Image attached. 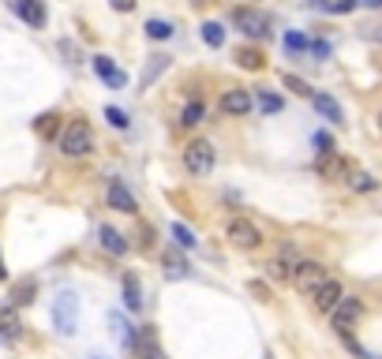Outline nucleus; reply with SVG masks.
Masks as SVG:
<instances>
[{"mask_svg":"<svg viewBox=\"0 0 382 359\" xmlns=\"http://www.w3.org/2000/svg\"><path fill=\"white\" fill-rule=\"evenodd\" d=\"M75 325H79V300H75L71 288H60L53 296V330L60 337H71Z\"/></svg>","mask_w":382,"mask_h":359,"instance_id":"1","label":"nucleus"},{"mask_svg":"<svg viewBox=\"0 0 382 359\" xmlns=\"http://www.w3.org/2000/svg\"><path fill=\"white\" fill-rule=\"evenodd\" d=\"M60 150L68 157H86L94 150V132H90V124L86 120H71L68 127H64V135H60Z\"/></svg>","mask_w":382,"mask_h":359,"instance_id":"2","label":"nucleus"},{"mask_svg":"<svg viewBox=\"0 0 382 359\" xmlns=\"http://www.w3.org/2000/svg\"><path fill=\"white\" fill-rule=\"evenodd\" d=\"M184 165H188L191 176H210V169H214V146L206 143V139H195V143H188V150H184Z\"/></svg>","mask_w":382,"mask_h":359,"instance_id":"3","label":"nucleus"},{"mask_svg":"<svg viewBox=\"0 0 382 359\" xmlns=\"http://www.w3.org/2000/svg\"><path fill=\"white\" fill-rule=\"evenodd\" d=\"M233 27L244 30L247 38H270V19L255 8H236L233 12Z\"/></svg>","mask_w":382,"mask_h":359,"instance_id":"4","label":"nucleus"},{"mask_svg":"<svg viewBox=\"0 0 382 359\" xmlns=\"http://www.w3.org/2000/svg\"><path fill=\"white\" fill-rule=\"evenodd\" d=\"M330 314H334V330L345 337V333L360 322V314H364V303H360L356 296H341V300L334 303V311H330Z\"/></svg>","mask_w":382,"mask_h":359,"instance_id":"5","label":"nucleus"},{"mask_svg":"<svg viewBox=\"0 0 382 359\" xmlns=\"http://www.w3.org/2000/svg\"><path fill=\"white\" fill-rule=\"evenodd\" d=\"M289 281H292V288H296V292H303V296H311V292H315V288H319L322 281H326V269H322L319 262H300V266L289 274Z\"/></svg>","mask_w":382,"mask_h":359,"instance_id":"6","label":"nucleus"},{"mask_svg":"<svg viewBox=\"0 0 382 359\" xmlns=\"http://www.w3.org/2000/svg\"><path fill=\"white\" fill-rule=\"evenodd\" d=\"M225 232H228V239H233L236 247H244V251H251V247H259V244H263V232H259V228L251 225L247 217H233Z\"/></svg>","mask_w":382,"mask_h":359,"instance_id":"7","label":"nucleus"},{"mask_svg":"<svg viewBox=\"0 0 382 359\" xmlns=\"http://www.w3.org/2000/svg\"><path fill=\"white\" fill-rule=\"evenodd\" d=\"M132 348H135L139 359H165V352H161V344H158V333L150 330V325H143L139 333H132Z\"/></svg>","mask_w":382,"mask_h":359,"instance_id":"8","label":"nucleus"},{"mask_svg":"<svg viewBox=\"0 0 382 359\" xmlns=\"http://www.w3.org/2000/svg\"><path fill=\"white\" fill-rule=\"evenodd\" d=\"M105 199H109V206L113 210H120V213H135L139 210V202H135V195L124 188L120 180H109V188H105Z\"/></svg>","mask_w":382,"mask_h":359,"instance_id":"9","label":"nucleus"},{"mask_svg":"<svg viewBox=\"0 0 382 359\" xmlns=\"http://www.w3.org/2000/svg\"><path fill=\"white\" fill-rule=\"evenodd\" d=\"M12 8H15V15L23 19L27 27H34V30H41L46 27V4H41V0H12Z\"/></svg>","mask_w":382,"mask_h":359,"instance_id":"10","label":"nucleus"},{"mask_svg":"<svg viewBox=\"0 0 382 359\" xmlns=\"http://www.w3.org/2000/svg\"><path fill=\"white\" fill-rule=\"evenodd\" d=\"M94 71H97V79H102L109 90H124V86H128V75L120 71L109 57H94Z\"/></svg>","mask_w":382,"mask_h":359,"instance_id":"11","label":"nucleus"},{"mask_svg":"<svg viewBox=\"0 0 382 359\" xmlns=\"http://www.w3.org/2000/svg\"><path fill=\"white\" fill-rule=\"evenodd\" d=\"M311 296H315V307H319V311H326V314H330V311H334V303H337V300H341V296H345V292H341V281H334V277H326V281H322V285H319V288H315V292H311Z\"/></svg>","mask_w":382,"mask_h":359,"instance_id":"12","label":"nucleus"},{"mask_svg":"<svg viewBox=\"0 0 382 359\" xmlns=\"http://www.w3.org/2000/svg\"><path fill=\"white\" fill-rule=\"evenodd\" d=\"M221 113H228V116H247L251 113V94L247 90H225L221 94Z\"/></svg>","mask_w":382,"mask_h":359,"instance_id":"13","label":"nucleus"},{"mask_svg":"<svg viewBox=\"0 0 382 359\" xmlns=\"http://www.w3.org/2000/svg\"><path fill=\"white\" fill-rule=\"evenodd\" d=\"M311 101H315V108H319V116H326V120H330V124H345V113H341V105H337L330 94H315V90H311Z\"/></svg>","mask_w":382,"mask_h":359,"instance_id":"14","label":"nucleus"},{"mask_svg":"<svg viewBox=\"0 0 382 359\" xmlns=\"http://www.w3.org/2000/svg\"><path fill=\"white\" fill-rule=\"evenodd\" d=\"M124 307L128 311H143V285H139V277L128 269L124 274Z\"/></svg>","mask_w":382,"mask_h":359,"instance_id":"15","label":"nucleus"},{"mask_svg":"<svg viewBox=\"0 0 382 359\" xmlns=\"http://www.w3.org/2000/svg\"><path fill=\"white\" fill-rule=\"evenodd\" d=\"M319 172L326 180H337V176H345V172H348V165L337 157V150H330V154H319Z\"/></svg>","mask_w":382,"mask_h":359,"instance_id":"16","label":"nucleus"},{"mask_svg":"<svg viewBox=\"0 0 382 359\" xmlns=\"http://www.w3.org/2000/svg\"><path fill=\"white\" fill-rule=\"evenodd\" d=\"M97 239H102V247H105V251H113V255H124V251H128L124 236H120L113 225H102V228H97Z\"/></svg>","mask_w":382,"mask_h":359,"instance_id":"17","label":"nucleus"},{"mask_svg":"<svg viewBox=\"0 0 382 359\" xmlns=\"http://www.w3.org/2000/svg\"><path fill=\"white\" fill-rule=\"evenodd\" d=\"M161 266H165V277H172V281H184L191 274V266L184 262V258L177 255V251H165V258H161Z\"/></svg>","mask_w":382,"mask_h":359,"instance_id":"18","label":"nucleus"},{"mask_svg":"<svg viewBox=\"0 0 382 359\" xmlns=\"http://www.w3.org/2000/svg\"><path fill=\"white\" fill-rule=\"evenodd\" d=\"M15 337H19L15 307H4V311H0V341H15Z\"/></svg>","mask_w":382,"mask_h":359,"instance_id":"19","label":"nucleus"},{"mask_svg":"<svg viewBox=\"0 0 382 359\" xmlns=\"http://www.w3.org/2000/svg\"><path fill=\"white\" fill-rule=\"evenodd\" d=\"M172 239H177V247H184V251H195V247H199L195 232L188 225H180V221H172Z\"/></svg>","mask_w":382,"mask_h":359,"instance_id":"20","label":"nucleus"},{"mask_svg":"<svg viewBox=\"0 0 382 359\" xmlns=\"http://www.w3.org/2000/svg\"><path fill=\"white\" fill-rule=\"evenodd\" d=\"M203 41L210 49H221L225 45V27L221 23H203Z\"/></svg>","mask_w":382,"mask_h":359,"instance_id":"21","label":"nucleus"},{"mask_svg":"<svg viewBox=\"0 0 382 359\" xmlns=\"http://www.w3.org/2000/svg\"><path fill=\"white\" fill-rule=\"evenodd\" d=\"M345 180H348V188H356V191H375L378 188L375 176H367V172H353V169L345 172Z\"/></svg>","mask_w":382,"mask_h":359,"instance_id":"22","label":"nucleus"},{"mask_svg":"<svg viewBox=\"0 0 382 359\" xmlns=\"http://www.w3.org/2000/svg\"><path fill=\"white\" fill-rule=\"evenodd\" d=\"M236 60H240V68H244V71H259V68H263V52H255V49H240Z\"/></svg>","mask_w":382,"mask_h":359,"instance_id":"23","label":"nucleus"},{"mask_svg":"<svg viewBox=\"0 0 382 359\" xmlns=\"http://www.w3.org/2000/svg\"><path fill=\"white\" fill-rule=\"evenodd\" d=\"M154 41H165V38H172V23H165V19H150V23L143 27Z\"/></svg>","mask_w":382,"mask_h":359,"instance_id":"24","label":"nucleus"},{"mask_svg":"<svg viewBox=\"0 0 382 359\" xmlns=\"http://www.w3.org/2000/svg\"><path fill=\"white\" fill-rule=\"evenodd\" d=\"M251 105H259V113H281V108H285V101H281L278 94H259Z\"/></svg>","mask_w":382,"mask_h":359,"instance_id":"25","label":"nucleus"},{"mask_svg":"<svg viewBox=\"0 0 382 359\" xmlns=\"http://www.w3.org/2000/svg\"><path fill=\"white\" fill-rule=\"evenodd\" d=\"M206 116V105L203 101H188V105H184V124H188V127H195V124H199V120Z\"/></svg>","mask_w":382,"mask_h":359,"instance_id":"26","label":"nucleus"},{"mask_svg":"<svg viewBox=\"0 0 382 359\" xmlns=\"http://www.w3.org/2000/svg\"><path fill=\"white\" fill-rule=\"evenodd\" d=\"M322 4V12H330V15H348L356 8V0H319Z\"/></svg>","mask_w":382,"mask_h":359,"instance_id":"27","label":"nucleus"},{"mask_svg":"<svg viewBox=\"0 0 382 359\" xmlns=\"http://www.w3.org/2000/svg\"><path fill=\"white\" fill-rule=\"evenodd\" d=\"M113 330H116V337H120V344L132 348V325L124 322V314H113Z\"/></svg>","mask_w":382,"mask_h":359,"instance_id":"28","label":"nucleus"},{"mask_svg":"<svg viewBox=\"0 0 382 359\" xmlns=\"http://www.w3.org/2000/svg\"><path fill=\"white\" fill-rule=\"evenodd\" d=\"M266 274H270V281H289V262H285V255L274 258V262L266 266Z\"/></svg>","mask_w":382,"mask_h":359,"instance_id":"29","label":"nucleus"},{"mask_svg":"<svg viewBox=\"0 0 382 359\" xmlns=\"http://www.w3.org/2000/svg\"><path fill=\"white\" fill-rule=\"evenodd\" d=\"M285 49L289 52H308V38H303L300 30H289V34H285Z\"/></svg>","mask_w":382,"mask_h":359,"instance_id":"30","label":"nucleus"},{"mask_svg":"<svg viewBox=\"0 0 382 359\" xmlns=\"http://www.w3.org/2000/svg\"><path fill=\"white\" fill-rule=\"evenodd\" d=\"M285 86L292 94H300V97H311V86L303 83V79H296V75H285Z\"/></svg>","mask_w":382,"mask_h":359,"instance_id":"31","label":"nucleus"},{"mask_svg":"<svg viewBox=\"0 0 382 359\" xmlns=\"http://www.w3.org/2000/svg\"><path fill=\"white\" fill-rule=\"evenodd\" d=\"M30 296H34V281H27V285H19V288H15L12 307H15V303H30Z\"/></svg>","mask_w":382,"mask_h":359,"instance_id":"32","label":"nucleus"},{"mask_svg":"<svg viewBox=\"0 0 382 359\" xmlns=\"http://www.w3.org/2000/svg\"><path fill=\"white\" fill-rule=\"evenodd\" d=\"M308 52L315 60H326V57H330V41H308Z\"/></svg>","mask_w":382,"mask_h":359,"instance_id":"33","label":"nucleus"},{"mask_svg":"<svg viewBox=\"0 0 382 359\" xmlns=\"http://www.w3.org/2000/svg\"><path fill=\"white\" fill-rule=\"evenodd\" d=\"M105 120H109V124H113V127H128V116H124V108H113V105H109V108H105Z\"/></svg>","mask_w":382,"mask_h":359,"instance_id":"34","label":"nucleus"},{"mask_svg":"<svg viewBox=\"0 0 382 359\" xmlns=\"http://www.w3.org/2000/svg\"><path fill=\"white\" fill-rule=\"evenodd\" d=\"M315 146H319V154H330V150H334V139L326 135V132H319V135H315Z\"/></svg>","mask_w":382,"mask_h":359,"instance_id":"35","label":"nucleus"},{"mask_svg":"<svg viewBox=\"0 0 382 359\" xmlns=\"http://www.w3.org/2000/svg\"><path fill=\"white\" fill-rule=\"evenodd\" d=\"M109 4H113L116 12H135V0H109Z\"/></svg>","mask_w":382,"mask_h":359,"instance_id":"36","label":"nucleus"},{"mask_svg":"<svg viewBox=\"0 0 382 359\" xmlns=\"http://www.w3.org/2000/svg\"><path fill=\"white\" fill-rule=\"evenodd\" d=\"M8 277V269H4V258H0V281H4Z\"/></svg>","mask_w":382,"mask_h":359,"instance_id":"37","label":"nucleus"}]
</instances>
